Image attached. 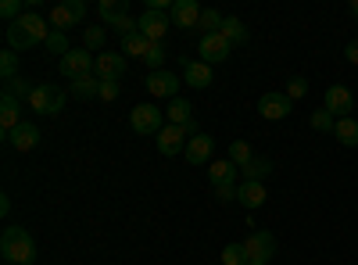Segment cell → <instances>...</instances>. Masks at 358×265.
<instances>
[{
  "mask_svg": "<svg viewBox=\"0 0 358 265\" xmlns=\"http://www.w3.org/2000/svg\"><path fill=\"white\" fill-rule=\"evenodd\" d=\"M0 255L15 265H33L36 262V241L29 237V229L22 226H8L0 233Z\"/></svg>",
  "mask_w": 358,
  "mask_h": 265,
  "instance_id": "1",
  "label": "cell"
},
{
  "mask_svg": "<svg viewBox=\"0 0 358 265\" xmlns=\"http://www.w3.org/2000/svg\"><path fill=\"white\" fill-rule=\"evenodd\" d=\"M129 126L136 136H158L165 129V111L158 104H136L129 111Z\"/></svg>",
  "mask_w": 358,
  "mask_h": 265,
  "instance_id": "2",
  "label": "cell"
},
{
  "mask_svg": "<svg viewBox=\"0 0 358 265\" xmlns=\"http://www.w3.org/2000/svg\"><path fill=\"white\" fill-rule=\"evenodd\" d=\"M94 65H97V54H90L86 47H72L65 57H62V65H57V69H62V76L65 79H86V76H94Z\"/></svg>",
  "mask_w": 358,
  "mask_h": 265,
  "instance_id": "3",
  "label": "cell"
},
{
  "mask_svg": "<svg viewBox=\"0 0 358 265\" xmlns=\"http://www.w3.org/2000/svg\"><path fill=\"white\" fill-rule=\"evenodd\" d=\"M244 251H248V262H262V265H268L276 258V237L268 229H255L251 237L244 241Z\"/></svg>",
  "mask_w": 358,
  "mask_h": 265,
  "instance_id": "4",
  "label": "cell"
},
{
  "mask_svg": "<svg viewBox=\"0 0 358 265\" xmlns=\"http://www.w3.org/2000/svg\"><path fill=\"white\" fill-rule=\"evenodd\" d=\"M229 50H233V43L222 36V33H201V40H197V54H201V62L204 65H219V62H226L229 57Z\"/></svg>",
  "mask_w": 358,
  "mask_h": 265,
  "instance_id": "5",
  "label": "cell"
},
{
  "mask_svg": "<svg viewBox=\"0 0 358 265\" xmlns=\"http://www.w3.org/2000/svg\"><path fill=\"white\" fill-rule=\"evenodd\" d=\"M65 101H69V97L57 90V86H36L33 97H29V108H33L36 115H62Z\"/></svg>",
  "mask_w": 358,
  "mask_h": 265,
  "instance_id": "6",
  "label": "cell"
},
{
  "mask_svg": "<svg viewBox=\"0 0 358 265\" xmlns=\"http://www.w3.org/2000/svg\"><path fill=\"white\" fill-rule=\"evenodd\" d=\"M290 111H294V101H290L287 94H280V90H273V94H262V97H258V115H262V119H268V122H280V119H287Z\"/></svg>",
  "mask_w": 358,
  "mask_h": 265,
  "instance_id": "7",
  "label": "cell"
},
{
  "mask_svg": "<svg viewBox=\"0 0 358 265\" xmlns=\"http://www.w3.org/2000/svg\"><path fill=\"white\" fill-rule=\"evenodd\" d=\"M322 108L326 111H330L334 115V119H337V115H341V119H348V115L355 111V94L348 90V86H326V97H322Z\"/></svg>",
  "mask_w": 358,
  "mask_h": 265,
  "instance_id": "8",
  "label": "cell"
},
{
  "mask_svg": "<svg viewBox=\"0 0 358 265\" xmlns=\"http://www.w3.org/2000/svg\"><path fill=\"white\" fill-rule=\"evenodd\" d=\"M187 143H190V133L183 129V126H165L162 133H158V151L165 155V158H176V155H183L187 151Z\"/></svg>",
  "mask_w": 358,
  "mask_h": 265,
  "instance_id": "9",
  "label": "cell"
},
{
  "mask_svg": "<svg viewBox=\"0 0 358 265\" xmlns=\"http://www.w3.org/2000/svg\"><path fill=\"white\" fill-rule=\"evenodd\" d=\"M126 72V54H118V50H101L97 54V65H94V76L104 83V79H122Z\"/></svg>",
  "mask_w": 358,
  "mask_h": 265,
  "instance_id": "10",
  "label": "cell"
},
{
  "mask_svg": "<svg viewBox=\"0 0 358 265\" xmlns=\"http://www.w3.org/2000/svg\"><path fill=\"white\" fill-rule=\"evenodd\" d=\"M136 25H140V33L151 40V43H165V33H169V15H162V11H143L140 18H136Z\"/></svg>",
  "mask_w": 358,
  "mask_h": 265,
  "instance_id": "11",
  "label": "cell"
},
{
  "mask_svg": "<svg viewBox=\"0 0 358 265\" xmlns=\"http://www.w3.org/2000/svg\"><path fill=\"white\" fill-rule=\"evenodd\" d=\"M201 11H204V8L197 4V0H176L172 11H169V22H172V25H179V29H197Z\"/></svg>",
  "mask_w": 358,
  "mask_h": 265,
  "instance_id": "12",
  "label": "cell"
},
{
  "mask_svg": "<svg viewBox=\"0 0 358 265\" xmlns=\"http://www.w3.org/2000/svg\"><path fill=\"white\" fill-rule=\"evenodd\" d=\"M147 90H151V97L176 101L179 97V76L176 72H151V76H147Z\"/></svg>",
  "mask_w": 358,
  "mask_h": 265,
  "instance_id": "13",
  "label": "cell"
},
{
  "mask_svg": "<svg viewBox=\"0 0 358 265\" xmlns=\"http://www.w3.org/2000/svg\"><path fill=\"white\" fill-rule=\"evenodd\" d=\"M4 140H8L11 147H18V151L25 155V151H33V147L40 143V126H36V122H22V126H15Z\"/></svg>",
  "mask_w": 358,
  "mask_h": 265,
  "instance_id": "14",
  "label": "cell"
},
{
  "mask_svg": "<svg viewBox=\"0 0 358 265\" xmlns=\"http://www.w3.org/2000/svg\"><path fill=\"white\" fill-rule=\"evenodd\" d=\"M183 79H187V86H194V90H204V86H212V65L183 57Z\"/></svg>",
  "mask_w": 358,
  "mask_h": 265,
  "instance_id": "15",
  "label": "cell"
},
{
  "mask_svg": "<svg viewBox=\"0 0 358 265\" xmlns=\"http://www.w3.org/2000/svg\"><path fill=\"white\" fill-rule=\"evenodd\" d=\"M265 183H255V180H241V183H236V201H241L244 204V208H262V204H265Z\"/></svg>",
  "mask_w": 358,
  "mask_h": 265,
  "instance_id": "16",
  "label": "cell"
},
{
  "mask_svg": "<svg viewBox=\"0 0 358 265\" xmlns=\"http://www.w3.org/2000/svg\"><path fill=\"white\" fill-rule=\"evenodd\" d=\"M212 151H215V140L208 136V133H197V136H190V143H187V162L190 165H204L208 158H212Z\"/></svg>",
  "mask_w": 358,
  "mask_h": 265,
  "instance_id": "17",
  "label": "cell"
},
{
  "mask_svg": "<svg viewBox=\"0 0 358 265\" xmlns=\"http://www.w3.org/2000/svg\"><path fill=\"white\" fill-rule=\"evenodd\" d=\"M15 126H22V101L4 94L0 97V129H4V136H8Z\"/></svg>",
  "mask_w": 358,
  "mask_h": 265,
  "instance_id": "18",
  "label": "cell"
},
{
  "mask_svg": "<svg viewBox=\"0 0 358 265\" xmlns=\"http://www.w3.org/2000/svg\"><path fill=\"white\" fill-rule=\"evenodd\" d=\"M236 176H241V169H236L229 158H222V162H212V169H208V180H212V187L236 183Z\"/></svg>",
  "mask_w": 358,
  "mask_h": 265,
  "instance_id": "19",
  "label": "cell"
},
{
  "mask_svg": "<svg viewBox=\"0 0 358 265\" xmlns=\"http://www.w3.org/2000/svg\"><path fill=\"white\" fill-rule=\"evenodd\" d=\"M165 119H169L172 126H190V122H194V108H190V101H183V97L169 101V108H165Z\"/></svg>",
  "mask_w": 358,
  "mask_h": 265,
  "instance_id": "20",
  "label": "cell"
},
{
  "mask_svg": "<svg viewBox=\"0 0 358 265\" xmlns=\"http://www.w3.org/2000/svg\"><path fill=\"white\" fill-rule=\"evenodd\" d=\"M18 22H22V29H25V33L33 36L36 43H47V36H50V29H47V22H43V18H40L36 11H25V15H22Z\"/></svg>",
  "mask_w": 358,
  "mask_h": 265,
  "instance_id": "21",
  "label": "cell"
},
{
  "mask_svg": "<svg viewBox=\"0 0 358 265\" xmlns=\"http://www.w3.org/2000/svg\"><path fill=\"white\" fill-rule=\"evenodd\" d=\"M222 36H226V40H229L233 47H244V43L251 40V33H248V25H244L241 18H233V15H229V18L222 22Z\"/></svg>",
  "mask_w": 358,
  "mask_h": 265,
  "instance_id": "22",
  "label": "cell"
},
{
  "mask_svg": "<svg viewBox=\"0 0 358 265\" xmlns=\"http://www.w3.org/2000/svg\"><path fill=\"white\" fill-rule=\"evenodd\" d=\"M69 94H72L76 101H94V97H101V79H97V76H86V79H76Z\"/></svg>",
  "mask_w": 358,
  "mask_h": 265,
  "instance_id": "23",
  "label": "cell"
},
{
  "mask_svg": "<svg viewBox=\"0 0 358 265\" xmlns=\"http://www.w3.org/2000/svg\"><path fill=\"white\" fill-rule=\"evenodd\" d=\"M268 172H273V158H265V155H255L251 165L241 169L244 180H255V183H265V176H268Z\"/></svg>",
  "mask_w": 358,
  "mask_h": 265,
  "instance_id": "24",
  "label": "cell"
},
{
  "mask_svg": "<svg viewBox=\"0 0 358 265\" xmlns=\"http://www.w3.org/2000/svg\"><path fill=\"white\" fill-rule=\"evenodd\" d=\"M147 50H151V40H147V36L140 33V29H136L133 36H126V40H122V54H126V57H140V62H143Z\"/></svg>",
  "mask_w": 358,
  "mask_h": 265,
  "instance_id": "25",
  "label": "cell"
},
{
  "mask_svg": "<svg viewBox=\"0 0 358 265\" xmlns=\"http://www.w3.org/2000/svg\"><path fill=\"white\" fill-rule=\"evenodd\" d=\"M334 136L344 143V147H358V119H337V129H334Z\"/></svg>",
  "mask_w": 358,
  "mask_h": 265,
  "instance_id": "26",
  "label": "cell"
},
{
  "mask_svg": "<svg viewBox=\"0 0 358 265\" xmlns=\"http://www.w3.org/2000/svg\"><path fill=\"white\" fill-rule=\"evenodd\" d=\"M251 158H255V151H251V143H248V140H233V143H229V162H233L236 169L251 165Z\"/></svg>",
  "mask_w": 358,
  "mask_h": 265,
  "instance_id": "27",
  "label": "cell"
},
{
  "mask_svg": "<svg viewBox=\"0 0 358 265\" xmlns=\"http://www.w3.org/2000/svg\"><path fill=\"white\" fill-rule=\"evenodd\" d=\"M50 25L57 29V33H69V29H76L79 22L72 18V11L65 4H57V8H50Z\"/></svg>",
  "mask_w": 358,
  "mask_h": 265,
  "instance_id": "28",
  "label": "cell"
},
{
  "mask_svg": "<svg viewBox=\"0 0 358 265\" xmlns=\"http://www.w3.org/2000/svg\"><path fill=\"white\" fill-rule=\"evenodd\" d=\"M33 90H36V86L33 83H29V79H11V83H4V94L8 97H15V101H29V97H33Z\"/></svg>",
  "mask_w": 358,
  "mask_h": 265,
  "instance_id": "29",
  "label": "cell"
},
{
  "mask_svg": "<svg viewBox=\"0 0 358 265\" xmlns=\"http://www.w3.org/2000/svg\"><path fill=\"white\" fill-rule=\"evenodd\" d=\"M97 11H101V15H104V22L111 25L115 18L129 15V4H126V0H101V4H97Z\"/></svg>",
  "mask_w": 358,
  "mask_h": 265,
  "instance_id": "30",
  "label": "cell"
},
{
  "mask_svg": "<svg viewBox=\"0 0 358 265\" xmlns=\"http://www.w3.org/2000/svg\"><path fill=\"white\" fill-rule=\"evenodd\" d=\"M222 22H226V18H222L215 8H204V11H201L197 29H204V36H208V33H222Z\"/></svg>",
  "mask_w": 358,
  "mask_h": 265,
  "instance_id": "31",
  "label": "cell"
},
{
  "mask_svg": "<svg viewBox=\"0 0 358 265\" xmlns=\"http://www.w3.org/2000/svg\"><path fill=\"white\" fill-rule=\"evenodd\" d=\"M308 122H312V129H315V133H334V129H337V119H334V115L326 111V108L312 111V119H308Z\"/></svg>",
  "mask_w": 358,
  "mask_h": 265,
  "instance_id": "32",
  "label": "cell"
},
{
  "mask_svg": "<svg viewBox=\"0 0 358 265\" xmlns=\"http://www.w3.org/2000/svg\"><path fill=\"white\" fill-rule=\"evenodd\" d=\"M0 76H4V83L18 79V50H4V54H0Z\"/></svg>",
  "mask_w": 358,
  "mask_h": 265,
  "instance_id": "33",
  "label": "cell"
},
{
  "mask_svg": "<svg viewBox=\"0 0 358 265\" xmlns=\"http://www.w3.org/2000/svg\"><path fill=\"white\" fill-rule=\"evenodd\" d=\"M47 50L57 54V57H65L72 47H69V33H57V29H50V36H47Z\"/></svg>",
  "mask_w": 358,
  "mask_h": 265,
  "instance_id": "34",
  "label": "cell"
},
{
  "mask_svg": "<svg viewBox=\"0 0 358 265\" xmlns=\"http://www.w3.org/2000/svg\"><path fill=\"white\" fill-rule=\"evenodd\" d=\"M147 69L151 72H165V43H151V50H147Z\"/></svg>",
  "mask_w": 358,
  "mask_h": 265,
  "instance_id": "35",
  "label": "cell"
},
{
  "mask_svg": "<svg viewBox=\"0 0 358 265\" xmlns=\"http://www.w3.org/2000/svg\"><path fill=\"white\" fill-rule=\"evenodd\" d=\"M222 265H248V251H244V244H226V251H222Z\"/></svg>",
  "mask_w": 358,
  "mask_h": 265,
  "instance_id": "36",
  "label": "cell"
},
{
  "mask_svg": "<svg viewBox=\"0 0 358 265\" xmlns=\"http://www.w3.org/2000/svg\"><path fill=\"white\" fill-rule=\"evenodd\" d=\"M104 40H108V33H104V29H97V25L83 33V47H86V50H101V47H104Z\"/></svg>",
  "mask_w": 358,
  "mask_h": 265,
  "instance_id": "37",
  "label": "cell"
},
{
  "mask_svg": "<svg viewBox=\"0 0 358 265\" xmlns=\"http://www.w3.org/2000/svg\"><path fill=\"white\" fill-rule=\"evenodd\" d=\"M108 29H111V33H118V36H122V40H126V36H133V33H136V29H140V25H136V22H133L129 15H122V18H115V22H111Z\"/></svg>",
  "mask_w": 358,
  "mask_h": 265,
  "instance_id": "38",
  "label": "cell"
},
{
  "mask_svg": "<svg viewBox=\"0 0 358 265\" xmlns=\"http://www.w3.org/2000/svg\"><path fill=\"white\" fill-rule=\"evenodd\" d=\"M283 94H287L290 101H297V97H305V94H308V79H305V76H294V79L287 83V90H283Z\"/></svg>",
  "mask_w": 358,
  "mask_h": 265,
  "instance_id": "39",
  "label": "cell"
},
{
  "mask_svg": "<svg viewBox=\"0 0 358 265\" xmlns=\"http://www.w3.org/2000/svg\"><path fill=\"white\" fill-rule=\"evenodd\" d=\"M0 15L8 18V25H11V22H18V18L25 15V11H22V0H4V4H0Z\"/></svg>",
  "mask_w": 358,
  "mask_h": 265,
  "instance_id": "40",
  "label": "cell"
},
{
  "mask_svg": "<svg viewBox=\"0 0 358 265\" xmlns=\"http://www.w3.org/2000/svg\"><path fill=\"white\" fill-rule=\"evenodd\" d=\"M215 201H222V204L236 201V183H222V187H215Z\"/></svg>",
  "mask_w": 358,
  "mask_h": 265,
  "instance_id": "41",
  "label": "cell"
},
{
  "mask_svg": "<svg viewBox=\"0 0 358 265\" xmlns=\"http://www.w3.org/2000/svg\"><path fill=\"white\" fill-rule=\"evenodd\" d=\"M118 97V83L115 79H104L101 83V101H115Z\"/></svg>",
  "mask_w": 358,
  "mask_h": 265,
  "instance_id": "42",
  "label": "cell"
},
{
  "mask_svg": "<svg viewBox=\"0 0 358 265\" xmlns=\"http://www.w3.org/2000/svg\"><path fill=\"white\" fill-rule=\"evenodd\" d=\"M65 8L72 11V18H76V22H83V18H86V4H83V0H65Z\"/></svg>",
  "mask_w": 358,
  "mask_h": 265,
  "instance_id": "43",
  "label": "cell"
},
{
  "mask_svg": "<svg viewBox=\"0 0 358 265\" xmlns=\"http://www.w3.org/2000/svg\"><path fill=\"white\" fill-rule=\"evenodd\" d=\"M344 57H348L351 65H358V40H351V43L344 47Z\"/></svg>",
  "mask_w": 358,
  "mask_h": 265,
  "instance_id": "44",
  "label": "cell"
},
{
  "mask_svg": "<svg viewBox=\"0 0 358 265\" xmlns=\"http://www.w3.org/2000/svg\"><path fill=\"white\" fill-rule=\"evenodd\" d=\"M351 15H358V0H351Z\"/></svg>",
  "mask_w": 358,
  "mask_h": 265,
  "instance_id": "45",
  "label": "cell"
},
{
  "mask_svg": "<svg viewBox=\"0 0 358 265\" xmlns=\"http://www.w3.org/2000/svg\"><path fill=\"white\" fill-rule=\"evenodd\" d=\"M248 265H262V262H248Z\"/></svg>",
  "mask_w": 358,
  "mask_h": 265,
  "instance_id": "46",
  "label": "cell"
},
{
  "mask_svg": "<svg viewBox=\"0 0 358 265\" xmlns=\"http://www.w3.org/2000/svg\"><path fill=\"white\" fill-rule=\"evenodd\" d=\"M4 265H15V262H4Z\"/></svg>",
  "mask_w": 358,
  "mask_h": 265,
  "instance_id": "47",
  "label": "cell"
}]
</instances>
